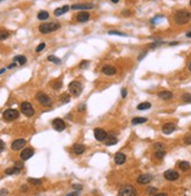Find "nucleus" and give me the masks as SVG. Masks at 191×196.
Segmentation results:
<instances>
[{
    "label": "nucleus",
    "mask_w": 191,
    "mask_h": 196,
    "mask_svg": "<svg viewBox=\"0 0 191 196\" xmlns=\"http://www.w3.org/2000/svg\"><path fill=\"white\" fill-rule=\"evenodd\" d=\"M52 125H53L54 129L58 130V132H62V130H65V128H66V123L63 122L62 119H54Z\"/></svg>",
    "instance_id": "nucleus-9"
},
{
    "label": "nucleus",
    "mask_w": 191,
    "mask_h": 196,
    "mask_svg": "<svg viewBox=\"0 0 191 196\" xmlns=\"http://www.w3.org/2000/svg\"><path fill=\"white\" fill-rule=\"evenodd\" d=\"M9 37V32L6 30H0V40H5Z\"/></svg>",
    "instance_id": "nucleus-28"
},
{
    "label": "nucleus",
    "mask_w": 191,
    "mask_h": 196,
    "mask_svg": "<svg viewBox=\"0 0 191 196\" xmlns=\"http://www.w3.org/2000/svg\"><path fill=\"white\" fill-rule=\"evenodd\" d=\"M109 34H111V35H120V37H126V35H127V34L121 33V32H117V31H110Z\"/></svg>",
    "instance_id": "nucleus-34"
},
{
    "label": "nucleus",
    "mask_w": 191,
    "mask_h": 196,
    "mask_svg": "<svg viewBox=\"0 0 191 196\" xmlns=\"http://www.w3.org/2000/svg\"><path fill=\"white\" fill-rule=\"evenodd\" d=\"M74 188L76 190H80V189H82V186L81 184H74Z\"/></svg>",
    "instance_id": "nucleus-46"
},
{
    "label": "nucleus",
    "mask_w": 191,
    "mask_h": 196,
    "mask_svg": "<svg viewBox=\"0 0 191 196\" xmlns=\"http://www.w3.org/2000/svg\"><path fill=\"white\" fill-rule=\"evenodd\" d=\"M62 86V82L61 81H56L55 83H53V88L54 89H60Z\"/></svg>",
    "instance_id": "nucleus-36"
},
{
    "label": "nucleus",
    "mask_w": 191,
    "mask_h": 196,
    "mask_svg": "<svg viewBox=\"0 0 191 196\" xmlns=\"http://www.w3.org/2000/svg\"><path fill=\"white\" fill-rule=\"evenodd\" d=\"M151 107V105L149 102H142L137 106V109L138 111H145V109H149Z\"/></svg>",
    "instance_id": "nucleus-25"
},
{
    "label": "nucleus",
    "mask_w": 191,
    "mask_h": 196,
    "mask_svg": "<svg viewBox=\"0 0 191 196\" xmlns=\"http://www.w3.org/2000/svg\"><path fill=\"white\" fill-rule=\"evenodd\" d=\"M175 130H176V125L175 123H171V122L165 123V125L162 127V132H163V134H165V135H169V134L174 133Z\"/></svg>",
    "instance_id": "nucleus-11"
},
{
    "label": "nucleus",
    "mask_w": 191,
    "mask_h": 196,
    "mask_svg": "<svg viewBox=\"0 0 191 196\" xmlns=\"http://www.w3.org/2000/svg\"><path fill=\"white\" fill-rule=\"evenodd\" d=\"M26 61H27V59L25 56H23V55H16V58H14V62H19L20 65H25Z\"/></svg>",
    "instance_id": "nucleus-27"
},
{
    "label": "nucleus",
    "mask_w": 191,
    "mask_h": 196,
    "mask_svg": "<svg viewBox=\"0 0 191 196\" xmlns=\"http://www.w3.org/2000/svg\"><path fill=\"white\" fill-rule=\"evenodd\" d=\"M8 191L6 190V189H2V190H0V196L1 195H7Z\"/></svg>",
    "instance_id": "nucleus-43"
},
{
    "label": "nucleus",
    "mask_w": 191,
    "mask_h": 196,
    "mask_svg": "<svg viewBox=\"0 0 191 196\" xmlns=\"http://www.w3.org/2000/svg\"><path fill=\"white\" fill-rule=\"evenodd\" d=\"M178 176H179V174L177 173L176 170H167L165 173H164V177L168 180V181H175L178 179Z\"/></svg>",
    "instance_id": "nucleus-13"
},
{
    "label": "nucleus",
    "mask_w": 191,
    "mask_h": 196,
    "mask_svg": "<svg viewBox=\"0 0 191 196\" xmlns=\"http://www.w3.org/2000/svg\"><path fill=\"white\" fill-rule=\"evenodd\" d=\"M4 148H5V143H4V141L0 140V153L4 151Z\"/></svg>",
    "instance_id": "nucleus-41"
},
{
    "label": "nucleus",
    "mask_w": 191,
    "mask_h": 196,
    "mask_svg": "<svg viewBox=\"0 0 191 196\" xmlns=\"http://www.w3.org/2000/svg\"><path fill=\"white\" fill-rule=\"evenodd\" d=\"M60 28V24L58 23H46V24H41L39 26V32L42 33V34H47V33H51L54 31L59 30Z\"/></svg>",
    "instance_id": "nucleus-2"
},
{
    "label": "nucleus",
    "mask_w": 191,
    "mask_h": 196,
    "mask_svg": "<svg viewBox=\"0 0 191 196\" xmlns=\"http://www.w3.org/2000/svg\"><path fill=\"white\" fill-rule=\"evenodd\" d=\"M49 18V13L47 11H40L38 13V19L39 20H47Z\"/></svg>",
    "instance_id": "nucleus-23"
},
{
    "label": "nucleus",
    "mask_w": 191,
    "mask_h": 196,
    "mask_svg": "<svg viewBox=\"0 0 191 196\" xmlns=\"http://www.w3.org/2000/svg\"><path fill=\"white\" fill-rule=\"evenodd\" d=\"M147 118H134L133 119V125H140V123H144V122H147Z\"/></svg>",
    "instance_id": "nucleus-26"
},
{
    "label": "nucleus",
    "mask_w": 191,
    "mask_h": 196,
    "mask_svg": "<svg viewBox=\"0 0 191 196\" xmlns=\"http://www.w3.org/2000/svg\"><path fill=\"white\" fill-rule=\"evenodd\" d=\"M69 11V6H62V7H59L56 8L55 11H54V15H56V16H60V15L65 14V13H67Z\"/></svg>",
    "instance_id": "nucleus-19"
},
{
    "label": "nucleus",
    "mask_w": 191,
    "mask_h": 196,
    "mask_svg": "<svg viewBox=\"0 0 191 196\" xmlns=\"http://www.w3.org/2000/svg\"><path fill=\"white\" fill-rule=\"evenodd\" d=\"M117 142V140H116V137H109V139H106V144L107 146H111V144H115Z\"/></svg>",
    "instance_id": "nucleus-30"
},
{
    "label": "nucleus",
    "mask_w": 191,
    "mask_h": 196,
    "mask_svg": "<svg viewBox=\"0 0 191 196\" xmlns=\"http://www.w3.org/2000/svg\"><path fill=\"white\" fill-rule=\"evenodd\" d=\"M2 118L5 121H13L19 118V112L16 109H13V108H9V109H6L4 114H2Z\"/></svg>",
    "instance_id": "nucleus-5"
},
{
    "label": "nucleus",
    "mask_w": 191,
    "mask_h": 196,
    "mask_svg": "<svg viewBox=\"0 0 191 196\" xmlns=\"http://www.w3.org/2000/svg\"><path fill=\"white\" fill-rule=\"evenodd\" d=\"M20 109H21L23 115H26V116H32L34 114V108L30 102H23L20 106Z\"/></svg>",
    "instance_id": "nucleus-6"
},
{
    "label": "nucleus",
    "mask_w": 191,
    "mask_h": 196,
    "mask_svg": "<svg viewBox=\"0 0 191 196\" xmlns=\"http://www.w3.org/2000/svg\"><path fill=\"white\" fill-rule=\"evenodd\" d=\"M184 142L186 144H191V136H186V137L184 139Z\"/></svg>",
    "instance_id": "nucleus-39"
},
{
    "label": "nucleus",
    "mask_w": 191,
    "mask_h": 196,
    "mask_svg": "<svg viewBox=\"0 0 191 196\" xmlns=\"http://www.w3.org/2000/svg\"><path fill=\"white\" fill-rule=\"evenodd\" d=\"M158 98H161L162 100H170L172 99V93L169 91H164L158 93Z\"/></svg>",
    "instance_id": "nucleus-20"
},
{
    "label": "nucleus",
    "mask_w": 191,
    "mask_h": 196,
    "mask_svg": "<svg viewBox=\"0 0 191 196\" xmlns=\"http://www.w3.org/2000/svg\"><path fill=\"white\" fill-rule=\"evenodd\" d=\"M118 195L120 196H136L137 195V191H136V189L134 188L133 186L127 184V186H123L122 188L120 189Z\"/></svg>",
    "instance_id": "nucleus-4"
},
{
    "label": "nucleus",
    "mask_w": 191,
    "mask_h": 196,
    "mask_svg": "<svg viewBox=\"0 0 191 196\" xmlns=\"http://www.w3.org/2000/svg\"><path fill=\"white\" fill-rule=\"evenodd\" d=\"M89 18H90V15H89L88 12H80V13L76 15V20L77 21H80V23H86V21H88Z\"/></svg>",
    "instance_id": "nucleus-17"
},
{
    "label": "nucleus",
    "mask_w": 191,
    "mask_h": 196,
    "mask_svg": "<svg viewBox=\"0 0 191 196\" xmlns=\"http://www.w3.org/2000/svg\"><path fill=\"white\" fill-rule=\"evenodd\" d=\"M94 8L93 4H75L72 5V9H92Z\"/></svg>",
    "instance_id": "nucleus-15"
},
{
    "label": "nucleus",
    "mask_w": 191,
    "mask_h": 196,
    "mask_svg": "<svg viewBox=\"0 0 191 196\" xmlns=\"http://www.w3.org/2000/svg\"><path fill=\"white\" fill-rule=\"evenodd\" d=\"M49 61H52L54 64H61V60L59 59V58H56V56H54V55H49L48 58H47Z\"/></svg>",
    "instance_id": "nucleus-29"
},
{
    "label": "nucleus",
    "mask_w": 191,
    "mask_h": 196,
    "mask_svg": "<svg viewBox=\"0 0 191 196\" xmlns=\"http://www.w3.org/2000/svg\"><path fill=\"white\" fill-rule=\"evenodd\" d=\"M126 155L123 154V153H117L116 155H115V163L116 165H123L124 162H126Z\"/></svg>",
    "instance_id": "nucleus-18"
},
{
    "label": "nucleus",
    "mask_w": 191,
    "mask_h": 196,
    "mask_svg": "<svg viewBox=\"0 0 191 196\" xmlns=\"http://www.w3.org/2000/svg\"><path fill=\"white\" fill-rule=\"evenodd\" d=\"M116 68L113 67V66H104L102 68V73L104 75H108V76H111V75H115L116 74Z\"/></svg>",
    "instance_id": "nucleus-14"
},
{
    "label": "nucleus",
    "mask_w": 191,
    "mask_h": 196,
    "mask_svg": "<svg viewBox=\"0 0 191 196\" xmlns=\"http://www.w3.org/2000/svg\"><path fill=\"white\" fill-rule=\"evenodd\" d=\"M164 155H165L164 151H156V154H155V156H156L157 158H160V160H162Z\"/></svg>",
    "instance_id": "nucleus-32"
},
{
    "label": "nucleus",
    "mask_w": 191,
    "mask_h": 196,
    "mask_svg": "<svg viewBox=\"0 0 191 196\" xmlns=\"http://www.w3.org/2000/svg\"><path fill=\"white\" fill-rule=\"evenodd\" d=\"M94 136H95V139H96L97 141H106V139L108 137L106 130H103V129L101 128H95V130H94Z\"/></svg>",
    "instance_id": "nucleus-8"
},
{
    "label": "nucleus",
    "mask_w": 191,
    "mask_h": 196,
    "mask_svg": "<svg viewBox=\"0 0 191 196\" xmlns=\"http://www.w3.org/2000/svg\"><path fill=\"white\" fill-rule=\"evenodd\" d=\"M190 6H191V0H190Z\"/></svg>",
    "instance_id": "nucleus-54"
},
{
    "label": "nucleus",
    "mask_w": 191,
    "mask_h": 196,
    "mask_svg": "<svg viewBox=\"0 0 191 196\" xmlns=\"http://www.w3.org/2000/svg\"><path fill=\"white\" fill-rule=\"evenodd\" d=\"M84 146L83 144H79V143H76V144H74V147H73V151H74V153L76 154V155H81L82 153L84 151Z\"/></svg>",
    "instance_id": "nucleus-21"
},
{
    "label": "nucleus",
    "mask_w": 191,
    "mask_h": 196,
    "mask_svg": "<svg viewBox=\"0 0 191 196\" xmlns=\"http://www.w3.org/2000/svg\"><path fill=\"white\" fill-rule=\"evenodd\" d=\"M20 170L21 169H19V168H16V166L13 167V168H8V169H6V175H14V174H19L20 173Z\"/></svg>",
    "instance_id": "nucleus-24"
},
{
    "label": "nucleus",
    "mask_w": 191,
    "mask_h": 196,
    "mask_svg": "<svg viewBox=\"0 0 191 196\" xmlns=\"http://www.w3.org/2000/svg\"><path fill=\"white\" fill-rule=\"evenodd\" d=\"M68 89H69V93L73 95V96H79L81 93H82V85L79 82V81H72L69 83L68 86Z\"/></svg>",
    "instance_id": "nucleus-3"
},
{
    "label": "nucleus",
    "mask_w": 191,
    "mask_h": 196,
    "mask_svg": "<svg viewBox=\"0 0 191 196\" xmlns=\"http://www.w3.org/2000/svg\"><path fill=\"white\" fill-rule=\"evenodd\" d=\"M121 94H122V98H126V96H127V89H126V88H122V89H121Z\"/></svg>",
    "instance_id": "nucleus-40"
},
{
    "label": "nucleus",
    "mask_w": 191,
    "mask_h": 196,
    "mask_svg": "<svg viewBox=\"0 0 191 196\" xmlns=\"http://www.w3.org/2000/svg\"><path fill=\"white\" fill-rule=\"evenodd\" d=\"M37 100L39 101V103H41L42 106H51L52 105V100L49 99V96L48 95H46L45 93H38L37 94Z\"/></svg>",
    "instance_id": "nucleus-7"
},
{
    "label": "nucleus",
    "mask_w": 191,
    "mask_h": 196,
    "mask_svg": "<svg viewBox=\"0 0 191 196\" xmlns=\"http://www.w3.org/2000/svg\"><path fill=\"white\" fill-rule=\"evenodd\" d=\"M178 167H179V169H181V170L186 172V170H189V169H190V163H189V162H186V161H181V162L178 163Z\"/></svg>",
    "instance_id": "nucleus-22"
},
{
    "label": "nucleus",
    "mask_w": 191,
    "mask_h": 196,
    "mask_svg": "<svg viewBox=\"0 0 191 196\" xmlns=\"http://www.w3.org/2000/svg\"><path fill=\"white\" fill-rule=\"evenodd\" d=\"M45 47H46V44H45V42H41V44H40V45L37 47V49H35V51H37L38 53L41 52V51H42V49H44Z\"/></svg>",
    "instance_id": "nucleus-35"
},
{
    "label": "nucleus",
    "mask_w": 191,
    "mask_h": 196,
    "mask_svg": "<svg viewBox=\"0 0 191 196\" xmlns=\"http://www.w3.org/2000/svg\"><path fill=\"white\" fill-rule=\"evenodd\" d=\"M156 196H167V194L165 193H158V194H155Z\"/></svg>",
    "instance_id": "nucleus-48"
},
{
    "label": "nucleus",
    "mask_w": 191,
    "mask_h": 196,
    "mask_svg": "<svg viewBox=\"0 0 191 196\" xmlns=\"http://www.w3.org/2000/svg\"><path fill=\"white\" fill-rule=\"evenodd\" d=\"M186 37H188V38H191V32H189V33H186Z\"/></svg>",
    "instance_id": "nucleus-50"
},
{
    "label": "nucleus",
    "mask_w": 191,
    "mask_h": 196,
    "mask_svg": "<svg viewBox=\"0 0 191 196\" xmlns=\"http://www.w3.org/2000/svg\"><path fill=\"white\" fill-rule=\"evenodd\" d=\"M16 168H19V169H23V165L21 163V162H16Z\"/></svg>",
    "instance_id": "nucleus-42"
},
{
    "label": "nucleus",
    "mask_w": 191,
    "mask_h": 196,
    "mask_svg": "<svg viewBox=\"0 0 191 196\" xmlns=\"http://www.w3.org/2000/svg\"><path fill=\"white\" fill-rule=\"evenodd\" d=\"M189 69H190V72H191V61H190V64H189Z\"/></svg>",
    "instance_id": "nucleus-53"
},
{
    "label": "nucleus",
    "mask_w": 191,
    "mask_h": 196,
    "mask_svg": "<svg viewBox=\"0 0 191 196\" xmlns=\"http://www.w3.org/2000/svg\"><path fill=\"white\" fill-rule=\"evenodd\" d=\"M28 182L32 183V184H34V186L41 184V180H37V179H28Z\"/></svg>",
    "instance_id": "nucleus-33"
},
{
    "label": "nucleus",
    "mask_w": 191,
    "mask_h": 196,
    "mask_svg": "<svg viewBox=\"0 0 191 196\" xmlns=\"http://www.w3.org/2000/svg\"><path fill=\"white\" fill-rule=\"evenodd\" d=\"M68 196H77L79 195V193L77 191H74V193H69V194H67Z\"/></svg>",
    "instance_id": "nucleus-47"
},
{
    "label": "nucleus",
    "mask_w": 191,
    "mask_h": 196,
    "mask_svg": "<svg viewBox=\"0 0 191 196\" xmlns=\"http://www.w3.org/2000/svg\"><path fill=\"white\" fill-rule=\"evenodd\" d=\"M14 66H16V62H14V64H12V65H9V66H8V68H13Z\"/></svg>",
    "instance_id": "nucleus-49"
},
{
    "label": "nucleus",
    "mask_w": 191,
    "mask_h": 196,
    "mask_svg": "<svg viewBox=\"0 0 191 196\" xmlns=\"http://www.w3.org/2000/svg\"><path fill=\"white\" fill-rule=\"evenodd\" d=\"M120 0H111V2H114V4H117Z\"/></svg>",
    "instance_id": "nucleus-51"
},
{
    "label": "nucleus",
    "mask_w": 191,
    "mask_h": 196,
    "mask_svg": "<svg viewBox=\"0 0 191 196\" xmlns=\"http://www.w3.org/2000/svg\"><path fill=\"white\" fill-rule=\"evenodd\" d=\"M163 147H164V144L163 143H155L156 151H163Z\"/></svg>",
    "instance_id": "nucleus-38"
},
{
    "label": "nucleus",
    "mask_w": 191,
    "mask_h": 196,
    "mask_svg": "<svg viewBox=\"0 0 191 196\" xmlns=\"http://www.w3.org/2000/svg\"><path fill=\"white\" fill-rule=\"evenodd\" d=\"M151 180H153V176H151V175H149V174H143V175H141V176L137 179V182L138 183H142V184H147V183H149Z\"/></svg>",
    "instance_id": "nucleus-16"
},
{
    "label": "nucleus",
    "mask_w": 191,
    "mask_h": 196,
    "mask_svg": "<svg viewBox=\"0 0 191 196\" xmlns=\"http://www.w3.org/2000/svg\"><path fill=\"white\" fill-rule=\"evenodd\" d=\"M87 65H88V61H82V64L80 65V67L84 68V67H87Z\"/></svg>",
    "instance_id": "nucleus-44"
},
{
    "label": "nucleus",
    "mask_w": 191,
    "mask_h": 196,
    "mask_svg": "<svg viewBox=\"0 0 191 196\" xmlns=\"http://www.w3.org/2000/svg\"><path fill=\"white\" fill-rule=\"evenodd\" d=\"M69 100H70L69 95H63V96H61V102H62V103H67V102H69Z\"/></svg>",
    "instance_id": "nucleus-37"
},
{
    "label": "nucleus",
    "mask_w": 191,
    "mask_h": 196,
    "mask_svg": "<svg viewBox=\"0 0 191 196\" xmlns=\"http://www.w3.org/2000/svg\"><path fill=\"white\" fill-rule=\"evenodd\" d=\"M5 71H6V69H5V68H4V69H0V74H1V73H4V72H5Z\"/></svg>",
    "instance_id": "nucleus-52"
},
{
    "label": "nucleus",
    "mask_w": 191,
    "mask_h": 196,
    "mask_svg": "<svg viewBox=\"0 0 191 196\" xmlns=\"http://www.w3.org/2000/svg\"><path fill=\"white\" fill-rule=\"evenodd\" d=\"M25 146H26V140L19 139V140H16L14 142H12L11 148H12V151H20V149H23Z\"/></svg>",
    "instance_id": "nucleus-10"
},
{
    "label": "nucleus",
    "mask_w": 191,
    "mask_h": 196,
    "mask_svg": "<svg viewBox=\"0 0 191 196\" xmlns=\"http://www.w3.org/2000/svg\"><path fill=\"white\" fill-rule=\"evenodd\" d=\"M190 18H191V14L188 11L181 9V11H178V12H176L175 23L177 24V25H184V24H186L190 20Z\"/></svg>",
    "instance_id": "nucleus-1"
},
{
    "label": "nucleus",
    "mask_w": 191,
    "mask_h": 196,
    "mask_svg": "<svg viewBox=\"0 0 191 196\" xmlns=\"http://www.w3.org/2000/svg\"><path fill=\"white\" fill-rule=\"evenodd\" d=\"M182 99H183L184 102H191V94H189V93H185L183 96H182Z\"/></svg>",
    "instance_id": "nucleus-31"
},
{
    "label": "nucleus",
    "mask_w": 191,
    "mask_h": 196,
    "mask_svg": "<svg viewBox=\"0 0 191 196\" xmlns=\"http://www.w3.org/2000/svg\"><path fill=\"white\" fill-rule=\"evenodd\" d=\"M33 155H34V151H33L32 148H25V149L21 151V154H20V158H21L23 161H26V160L31 158Z\"/></svg>",
    "instance_id": "nucleus-12"
},
{
    "label": "nucleus",
    "mask_w": 191,
    "mask_h": 196,
    "mask_svg": "<svg viewBox=\"0 0 191 196\" xmlns=\"http://www.w3.org/2000/svg\"><path fill=\"white\" fill-rule=\"evenodd\" d=\"M156 191H157V190H156V189H155V188H150V189H148V193H149V194H153V193H155V194H156Z\"/></svg>",
    "instance_id": "nucleus-45"
}]
</instances>
